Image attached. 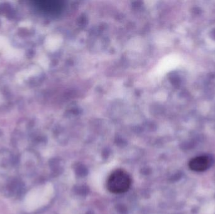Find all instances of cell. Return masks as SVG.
<instances>
[{"label":"cell","mask_w":215,"mask_h":214,"mask_svg":"<svg viewBox=\"0 0 215 214\" xmlns=\"http://www.w3.org/2000/svg\"><path fill=\"white\" fill-rule=\"evenodd\" d=\"M131 185V178L128 173L122 169L113 171L108 176L106 187L109 192L115 194L126 192Z\"/></svg>","instance_id":"1"},{"label":"cell","mask_w":215,"mask_h":214,"mask_svg":"<svg viewBox=\"0 0 215 214\" xmlns=\"http://www.w3.org/2000/svg\"><path fill=\"white\" fill-rule=\"evenodd\" d=\"M209 165V159L206 156H201L192 159L189 163V166L193 171H203L206 170Z\"/></svg>","instance_id":"2"},{"label":"cell","mask_w":215,"mask_h":214,"mask_svg":"<svg viewBox=\"0 0 215 214\" xmlns=\"http://www.w3.org/2000/svg\"><path fill=\"white\" fill-rule=\"evenodd\" d=\"M211 34H212V36H213V38L215 40V30H213V31H212V33H211Z\"/></svg>","instance_id":"3"}]
</instances>
